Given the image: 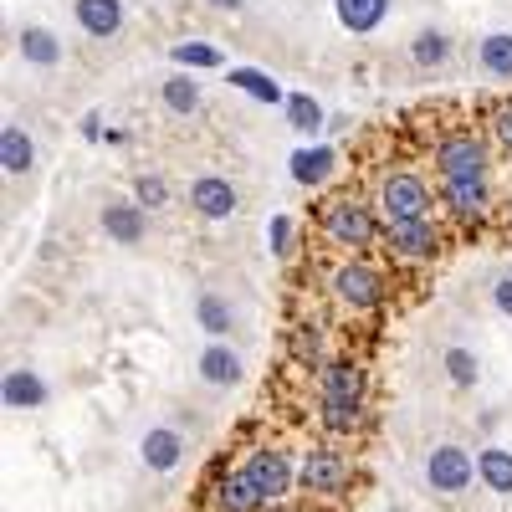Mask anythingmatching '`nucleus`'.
I'll return each mask as SVG.
<instances>
[{"mask_svg": "<svg viewBox=\"0 0 512 512\" xmlns=\"http://www.w3.org/2000/svg\"><path fill=\"white\" fill-rule=\"evenodd\" d=\"M441 205L451 210L456 221L477 226L487 210H492V185H487V175H472V180H441Z\"/></svg>", "mask_w": 512, "mask_h": 512, "instance_id": "obj_12", "label": "nucleus"}, {"mask_svg": "<svg viewBox=\"0 0 512 512\" xmlns=\"http://www.w3.org/2000/svg\"><path fill=\"white\" fill-rule=\"evenodd\" d=\"M431 185H425L415 169H390L379 180V216L400 226V221H431Z\"/></svg>", "mask_w": 512, "mask_h": 512, "instance_id": "obj_2", "label": "nucleus"}, {"mask_svg": "<svg viewBox=\"0 0 512 512\" xmlns=\"http://www.w3.org/2000/svg\"><path fill=\"white\" fill-rule=\"evenodd\" d=\"M318 425L333 436H359L369 425V410L364 405H344V400H318Z\"/></svg>", "mask_w": 512, "mask_h": 512, "instance_id": "obj_22", "label": "nucleus"}, {"mask_svg": "<svg viewBox=\"0 0 512 512\" xmlns=\"http://www.w3.org/2000/svg\"><path fill=\"white\" fill-rule=\"evenodd\" d=\"M282 113H287V123L297 128V134H318V128L328 123V113H323V103L313 93H287Z\"/></svg>", "mask_w": 512, "mask_h": 512, "instance_id": "obj_27", "label": "nucleus"}, {"mask_svg": "<svg viewBox=\"0 0 512 512\" xmlns=\"http://www.w3.org/2000/svg\"><path fill=\"white\" fill-rule=\"evenodd\" d=\"M328 292L344 303L349 313H374L384 303V272L364 256H349V262H338L333 277H328Z\"/></svg>", "mask_w": 512, "mask_h": 512, "instance_id": "obj_3", "label": "nucleus"}, {"mask_svg": "<svg viewBox=\"0 0 512 512\" xmlns=\"http://www.w3.org/2000/svg\"><path fill=\"white\" fill-rule=\"evenodd\" d=\"M0 395H6V410H41L47 405V379L36 369H11L6 384H0Z\"/></svg>", "mask_w": 512, "mask_h": 512, "instance_id": "obj_17", "label": "nucleus"}, {"mask_svg": "<svg viewBox=\"0 0 512 512\" xmlns=\"http://www.w3.org/2000/svg\"><path fill=\"white\" fill-rule=\"evenodd\" d=\"M159 98H164V108L175 113V118H190V113H200V82L195 77H169L164 88H159Z\"/></svg>", "mask_w": 512, "mask_h": 512, "instance_id": "obj_29", "label": "nucleus"}, {"mask_svg": "<svg viewBox=\"0 0 512 512\" xmlns=\"http://www.w3.org/2000/svg\"><path fill=\"white\" fill-rule=\"evenodd\" d=\"M216 11H241V0H210Z\"/></svg>", "mask_w": 512, "mask_h": 512, "instance_id": "obj_38", "label": "nucleus"}, {"mask_svg": "<svg viewBox=\"0 0 512 512\" xmlns=\"http://www.w3.org/2000/svg\"><path fill=\"white\" fill-rule=\"evenodd\" d=\"M236 205H241V195L226 175H195L190 180V210L200 221H231Z\"/></svg>", "mask_w": 512, "mask_h": 512, "instance_id": "obj_11", "label": "nucleus"}, {"mask_svg": "<svg viewBox=\"0 0 512 512\" xmlns=\"http://www.w3.org/2000/svg\"><path fill=\"white\" fill-rule=\"evenodd\" d=\"M384 251L395 262H436L446 251V236L436 221H400V226H384Z\"/></svg>", "mask_w": 512, "mask_h": 512, "instance_id": "obj_7", "label": "nucleus"}, {"mask_svg": "<svg viewBox=\"0 0 512 512\" xmlns=\"http://www.w3.org/2000/svg\"><path fill=\"white\" fill-rule=\"evenodd\" d=\"M31 164H36V144L21 123H6L0 128V169L6 175H31Z\"/></svg>", "mask_w": 512, "mask_h": 512, "instance_id": "obj_20", "label": "nucleus"}, {"mask_svg": "<svg viewBox=\"0 0 512 512\" xmlns=\"http://www.w3.org/2000/svg\"><path fill=\"white\" fill-rule=\"evenodd\" d=\"M267 241H272V256H292V241H297V226H292V216H272V226H267Z\"/></svg>", "mask_w": 512, "mask_h": 512, "instance_id": "obj_34", "label": "nucleus"}, {"mask_svg": "<svg viewBox=\"0 0 512 512\" xmlns=\"http://www.w3.org/2000/svg\"><path fill=\"white\" fill-rule=\"evenodd\" d=\"M436 169L441 180H472L492 169V144L482 134H451L436 144Z\"/></svg>", "mask_w": 512, "mask_h": 512, "instance_id": "obj_6", "label": "nucleus"}, {"mask_svg": "<svg viewBox=\"0 0 512 512\" xmlns=\"http://www.w3.org/2000/svg\"><path fill=\"white\" fill-rule=\"evenodd\" d=\"M241 466H246V477L256 482V492L267 497V507H277V502L297 487V466H292V456H287V451H277V446L251 451Z\"/></svg>", "mask_w": 512, "mask_h": 512, "instance_id": "obj_8", "label": "nucleus"}, {"mask_svg": "<svg viewBox=\"0 0 512 512\" xmlns=\"http://www.w3.org/2000/svg\"><path fill=\"white\" fill-rule=\"evenodd\" d=\"M446 57H451V36H446L441 26H425V31H415V41H410V62H415L420 72H436V67H446Z\"/></svg>", "mask_w": 512, "mask_h": 512, "instance_id": "obj_23", "label": "nucleus"}, {"mask_svg": "<svg viewBox=\"0 0 512 512\" xmlns=\"http://www.w3.org/2000/svg\"><path fill=\"white\" fill-rule=\"evenodd\" d=\"M477 62H482V72L487 77H512V36L507 31H492V36H482V47H477Z\"/></svg>", "mask_w": 512, "mask_h": 512, "instance_id": "obj_28", "label": "nucleus"}, {"mask_svg": "<svg viewBox=\"0 0 512 512\" xmlns=\"http://www.w3.org/2000/svg\"><path fill=\"white\" fill-rule=\"evenodd\" d=\"M441 364H446V379L456 384V390H472V384L482 379V364H477V354H472V349H446V354H441Z\"/></svg>", "mask_w": 512, "mask_h": 512, "instance_id": "obj_31", "label": "nucleus"}, {"mask_svg": "<svg viewBox=\"0 0 512 512\" xmlns=\"http://www.w3.org/2000/svg\"><path fill=\"white\" fill-rule=\"evenodd\" d=\"M139 456H144L149 472H175V466L185 461V441H180V431H169V425H154V431L139 441Z\"/></svg>", "mask_w": 512, "mask_h": 512, "instance_id": "obj_16", "label": "nucleus"}, {"mask_svg": "<svg viewBox=\"0 0 512 512\" xmlns=\"http://www.w3.org/2000/svg\"><path fill=\"white\" fill-rule=\"evenodd\" d=\"M492 139H497L502 149H512V103H502V108L492 113Z\"/></svg>", "mask_w": 512, "mask_h": 512, "instance_id": "obj_35", "label": "nucleus"}, {"mask_svg": "<svg viewBox=\"0 0 512 512\" xmlns=\"http://www.w3.org/2000/svg\"><path fill=\"white\" fill-rule=\"evenodd\" d=\"M287 354H292L297 364H308V369L328 364V359H323V333H318V328H297V333L287 338Z\"/></svg>", "mask_w": 512, "mask_h": 512, "instance_id": "obj_32", "label": "nucleus"}, {"mask_svg": "<svg viewBox=\"0 0 512 512\" xmlns=\"http://www.w3.org/2000/svg\"><path fill=\"white\" fill-rule=\"evenodd\" d=\"M231 88H236V93H246V98H256V103H267V108L287 103V93L277 88V77L256 72V67H231Z\"/></svg>", "mask_w": 512, "mask_h": 512, "instance_id": "obj_25", "label": "nucleus"}, {"mask_svg": "<svg viewBox=\"0 0 512 512\" xmlns=\"http://www.w3.org/2000/svg\"><path fill=\"white\" fill-rule=\"evenodd\" d=\"M333 169H338V154L328 144H303V149H292V159H287V175L297 185H328Z\"/></svg>", "mask_w": 512, "mask_h": 512, "instance_id": "obj_14", "label": "nucleus"}, {"mask_svg": "<svg viewBox=\"0 0 512 512\" xmlns=\"http://www.w3.org/2000/svg\"><path fill=\"white\" fill-rule=\"evenodd\" d=\"M16 47H21V57H26L31 67H57V62H62V36L47 31V26H26V31L16 36Z\"/></svg>", "mask_w": 512, "mask_h": 512, "instance_id": "obj_21", "label": "nucleus"}, {"mask_svg": "<svg viewBox=\"0 0 512 512\" xmlns=\"http://www.w3.org/2000/svg\"><path fill=\"white\" fill-rule=\"evenodd\" d=\"M241 374H246V369H241V354H236L231 344H205V354H200V379H205V384L231 390Z\"/></svg>", "mask_w": 512, "mask_h": 512, "instance_id": "obj_19", "label": "nucleus"}, {"mask_svg": "<svg viewBox=\"0 0 512 512\" xmlns=\"http://www.w3.org/2000/svg\"><path fill=\"white\" fill-rule=\"evenodd\" d=\"M492 303H497L502 318H512V277H502V282L492 287Z\"/></svg>", "mask_w": 512, "mask_h": 512, "instance_id": "obj_36", "label": "nucleus"}, {"mask_svg": "<svg viewBox=\"0 0 512 512\" xmlns=\"http://www.w3.org/2000/svg\"><path fill=\"white\" fill-rule=\"evenodd\" d=\"M338 11V26L354 31V36H369L384 26V16H390V0H333Z\"/></svg>", "mask_w": 512, "mask_h": 512, "instance_id": "obj_18", "label": "nucleus"}, {"mask_svg": "<svg viewBox=\"0 0 512 512\" xmlns=\"http://www.w3.org/2000/svg\"><path fill=\"white\" fill-rule=\"evenodd\" d=\"M169 57H175L180 67H200V72L226 67V52L210 47V41H175V47H169Z\"/></svg>", "mask_w": 512, "mask_h": 512, "instance_id": "obj_30", "label": "nucleus"}, {"mask_svg": "<svg viewBox=\"0 0 512 512\" xmlns=\"http://www.w3.org/2000/svg\"><path fill=\"white\" fill-rule=\"evenodd\" d=\"M472 482H477V456L472 451H461L451 441L431 446V456H425V487L441 492V497H461Z\"/></svg>", "mask_w": 512, "mask_h": 512, "instance_id": "obj_5", "label": "nucleus"}, {"mask_svg": "<svg viewBox=\"0 0 512 512\" xmlns=\"http://www.w3.org/2000/svg\"><path fill=\"white\" fill-rule=\"evenodd\" d=\"M477 477H482L487 492L512 497V451H502V446H482V456H477Z\"/></svg>", "mask_w": 512, "mask_h": 512, "instance_id": "obj_24", "label": "nucleus"}, {"mask_svg": "<svg viewBox=\"0 0 512 512\" xmlns=\"http://www.w3.org/2000/svg\"><path fill=\"white\" fill-rule=\"evenodd\" d=\"M72 16L93 41H108V36L123 31V0H77Z\"/></svg>", "mask_w": 512, "mask_h": 512, "instance_id": "obj_15", "label": "nucleus"}, {"mask_svg": "<svg viewBox=\"0 0 512 512\" xmlns=\"http://www.w3.org/2000/svg\"><path fill=\"white\" fill-rule=\"evenodd\" d=\"M195 318H200V328L210 333V338H226L231 328H236V313H231V303L221 292H200L195 297Z\"/></svg>", "mask_w": 512, "mask_h": 512, "instance_id": "obj_26", "label": "nucleus"}, {"mask_svg": "<svg viewBox=\"0 0 512 512\" xmlns=\"http://www.w3.org/2000/svg\"><path fill=\"white\" fill-rule=\"evenodd\" d=\"M349 477H354V461L344 451H333V446H318V451H308L303 461H297V487H303L308 497H338L349 487Z\"/></svg>", "mask_w": 512, "mask_h": 512, "instance_id": "obj_4", "label": "nucleus"}, {"mask_svg": "<svg viewBox=\"0 0 512 512\" xmlns=\"http://www.w3.org/2000/svg\"><path fill=\"white\" fill-rule=\"evenodd\" d=\"M82 139H108V134H103V113H88V118H82Z\"/></svg>", "mask_w": 512, "mask_h": 512, "instance_id": "obj_37", "label": "nucleus"}, {"mask_svg": "<svg viewBox=\"0 0 512 512\" xmlns=\"http://www.w3.org/2000/svg\"><path fill=\"white\" fill-rule=\"evenodd\" d=\"M103 231L118 241V246H139L144 231H149V210L139 200H108L103 205Z\"/></svg>", "mask_w": 512, "mask_h": 512, "instance_id": "obj_13", "label": "nucleus"}, {"mask_svg": "<svg viewBox=\"0 0 512 512\" xmlns=\"http://www.w3.org/2000/svg\"><path fill=\"white\" fill-rule=\"evenodd\" d=\"M205 507L210 512H262L267 497L256 492V482L246 477V466H226V472L205 487Z\"/></svg>", "mask_w": 512, "mask_h": 512, "instance_id": "obj_9", "label": "nucleus"}, {"mask_svg": "<svg viewBox=\"0 0 512 512\" xmlns=\"http://www.w3.org/2000/svg\"><path fill=\"white\" fill-rule=\"evenodd\" d=\"M134 200H139L144 210H164V200H169L164 175H139V180H134Z\"/></svg>", "mask_w": 512, "mask_h": 512, "instance_id": "obj_33", "label": "nucleus"}, {"mask_svg": "<svg viewBox=\"0 0 512 512\" xmlns=\"http://www.w3.org/2000/svg\"><path fill=\"white\" fill-rule=\"evenodd\" d=\"M318 226H323V236L333 241V246H344V251H369L384 231H379V216L359 200V195H333L323 210H318Z\"/></svg>", "mask_w": 512, "mask_h": 512, "instance_id": "obj_1", "label": "nucleus"}, {"mask_svg": "<svg viewBox=\"0 0 512 512\" xmlns=\"http://www.w3.org/2000/svg\"><path fill=\"white\" fill-rule=\"evenodd\" d=\"M313 374H318V395L323 400H344V405H364L369 400V369L354 364V359H328Z\"/></svg>", "mask_w": 512, "mask_h": 512, "instance_id": "obj_10", "label": "nucleus"}]
</instances>
